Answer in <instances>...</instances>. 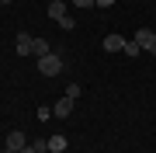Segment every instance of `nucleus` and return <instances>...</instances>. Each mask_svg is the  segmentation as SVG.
Wrapping results in <instances>:
<instances>
[{"mask_svg": "<svg viewBox=\"0 0 156 153\" xmlns=\"http://www.w3.org/2000/svg\"><path fill=\"white\" fill-rule=\"evenodd\" d=\"M38 73H42V77H59V73H62V52L52 49L49 56H42V59H38Z\"/></svg>", "mask_w": 156, "mask_h": 153, "instance_id": "nucleus-1", "label": "nucleus"}, {"mask_svg": "<svg viewBox=\"0 0 156 153\" xmlns=\"http://www.w3.org/2000/svg\"><path fill=\"white\" fill-rule=\"evenodd\" d=\"M24 146H28V139H24V132H21V129H14V132H7V146H4L7 153H21Z\"/></svg>", "mask_w": 156, "mask_h": 153, "instance_id": "nucleus-2", "label": "nucleus"}, {"mask_svg": "<svg viewBox=\"0 0 156 153\" xmlns=\"http://www.w3.org/2000/svg\"><path fill=\"white\" fill-rule=\"evenodd\" d=\"M125 42H128L125 35H118V31H115V35H104L101 49H104V52H125Z\"/></svg>", "mask_w": 156, "mask_h": 153, "instance_id": "nucleus-3", "label": "nucleus"}, {"mask_svg": "<svg viewBox=\"0 0 156 153\" xmlns=\"http://www.w3.org/2000/svg\"><path fill=\"white\" fill-rule=\"evenodd\" d=\"M52 115H56V118H69V115H73V97H66V94H62L59 101L52 104Z\"/></svg>", "mask_w": 156, "mask_h": 153, "instance_id": "nucleus-4", "label": "nucleus"}, {"mask_svg": "<svg viewBox=\"0 0 156 153\" xmlns=\"http://www.w3.org/2000/svg\"><path fill=\"white\" fill-rule=\"evenodd\" d=\"M49 21H62V17H66L69 11H66V4H62V0H49Z\"/></svg>", "mask_w": 156, "mask_h": 153, "instance_id": "nucleus-5", "label": "nucleus"}, {"mask_svg": "<svg viewBox=\"0 0 156 153\" xmlns=\"http://www.w3.org/2000/svg\"><path fill=\"white\" fill-rule=\"evenodd\" d=\"M135 42H139V46H142L146 52H149V49L156 46V35H153L149 28H139V31H135Z\"/></svg>", "mask_w": 156, "mask_h": 153, "instance_id": "nucleus-6", "label": "nucleus"}, {"mask_svg": "<svg viewBox=\"0 0 156 153\" xmlns=\"http://www.w3.org/2000/svg\"><path fill=\"white\" fill-rule=\"evenodd\" d=\"M31 35L28 31H17V56H31Z\"/></svg>", "mask_w": 156, "mask_h": 153, "instance_id": "nucleus-7", "label": "nucleus"}, {"mask_svg": "<svg viewBox=\"0 0 156 153\" xmlns=\"http://www.w3.org/2000/svg\"><path fill=\"white\" fill-rule=\"evenodd\" d=\"M66 150V136H62V132H52L49 136V153H62Z\"/></svg>", "mask_w": 156, "mask_h": 153, "instance_id": "nucleus-8", "label": "nucleus"}, {"mask_svg": "<svg viewBox=\"0 0 156 153\" xmlns=\"http://www.w3.org/2000/svg\"><path fill=\"white\" fill-rule=\"evenodd\" d=\"M49 52H52V46H49L45 38H35V42H31V56L42 59V56H49Z\"/></svg>", "mask_w": 156, "mask_h": 153, "instance_id": "nucleus-9", "label": "nucleus"}, {"mask_svg": "<svg viewBox=\"0 0 156 153\" xmlns=\"http://www.w3.org/2000/svg\"><path fill=\"white\" fill-rule=\"evenodd\" d=\"M125 52H128V56H139V52H142V46H139L135 38H128V42H125Z\"/></svg>", "mask_w": 156, "mask_h": 153, "instance_id": "nucleus-10", "label": "nucleus"}, {"mask_svg": "<svg viewBox=\"0 0 156 153\" xmlns=\"http://www.w3.org/2000/svg\"><path fill=\"white\" fill-rule=\"evenodd\" d=\"M73 24H76V21H73V14H66V17L59 21V28H62V31H73Z\"/></svg>", "mask_w": 156, "mask_h": 153, "instance_id": "nucleus-11", "label": "nucleus"}, {"mask_svg": "<svg viewBox=\"0 0 156 153\" xmlns=\"http://www.w3.org/2000/svg\"><path fill=\"white\" fill-rule=\"evenodd\" d=\"M66 97H73V101H76V97H80V84H69V87H66Z\"/></svg>", "mask_w": 156, "mask_h": 153, "instance_id": "nucleus-12", "label": "nucleus"}, {"mask_svg": "<svg viewBox=\"0 0 156 153\" xmlns=\"http://www.w3.org/2000/svg\"><path fill=\"white\" fill-rule=\"evenodd\" d=\"M73 7H80V11H87V7H97L94 0H73Z\"/></svg>", "mask_w": 156, "mask_h": 153, "instance_id": "nucleus-13", "label": "nucleus"}, {"mask_svg": "<svg viewBox=\"0 0 156 153\" xmlns=\"http://www.w3.org/2000/svg\"><path fill=\"white\" fill-rule=\"evenodd\" d=\"M38 118H42V122H49V118H56V115H52V108H38Z\"/></svg>", "mask_w": 156, "mask_h": 153, "instance_id": "nucleus-14", "label": "nucleus"}, {"mask_svg": "<svg viewBox=\"0 0 156 153\" xmlns=\"http://www.w3.org/2000/svg\"><path fill=\"white\" fill-rule=\"evenodd\" d=\"M94 4H97V7H111L115 0H94Z\"/></svg>", "mask_w": 156, "mask_h": 153, "instance_id": "nucleus-15", "label": "nucleus"}, {"mask_svg": "<svg viewBox=\"0 0 156 153\" xmlns=\"http://www.w3.org/2000/svg\"><path fill=\"white\" fill-rule=\"evenodd\" d=\"M21 153H38V150H35V146H31V143H28V146H24V150H21Z\"/></svg>", "mask_w": 156, "mask_h": 153, "instance_id": "nucleus-16", "label": "nucleus"}, {"mask_svg": "<svg viewBox=\"0 0 156 153\" xmlns=\"http://www.w3.org/2000/svg\"><path fill=\"white\" fill-rule=\"evenodd\" d=\"M149 52H153V56H156V46H153V49H149Z\"/></svg>", "mask_w": 156, "mask_h": 153, "instance_id": "nucleus-17", "label": "nucleus"}, {"mask_svg": "<svg viewBox=\"0 0 156 153\" xmlns=\"http://www.w3.org/2000/svg\"><path fill=\"white\" fill-rule=\"evenodd\" d=\"M0 4H11V0H0Z\"/></svg>", "mask_w": 156, "mask_h": 153, "instance_id": "nucleus-18", "label": "nucleus"}]
</instances>
